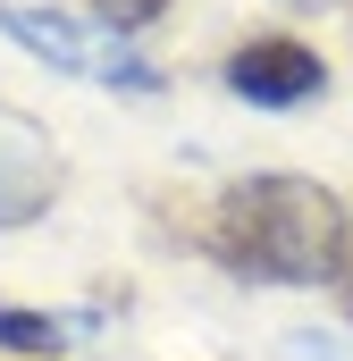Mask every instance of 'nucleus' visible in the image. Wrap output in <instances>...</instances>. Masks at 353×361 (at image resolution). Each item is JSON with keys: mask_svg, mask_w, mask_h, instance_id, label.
Listing matches in <instances>:
<instances>
[{"mask_svg": "<svg viewBox=\"0 0 353 361\" xmlns=\"http://www.w3.org/2000/svg\"><path fill=\"white\" fill-rule=\"evenodd\" d=\"M353 252V210L320 177H236L210 202V261L261 286H320Z\"/></svg>", "mask_w": 353, "mask_h": 361, "instance_id": "1", "label": "nucleus"}, {"mask_svg": "<svg viewBox=\"0 0 353 361\" xmlns=\"http://www.w3.org/2000/svg\"><path fill=\"white\" fill-rule=\"evenodd\" d=\"M320 85H328V59L303 34H253L227 51V92L253 109H303V101H320Z\"/></svg>", "mask_w": 353, "mask_h": 361, "instance_id": "2", "label": "nucleus"}, {"mask_svg": "<svg viewBox=\"0 0 353 361\" xmlns=\"http://www.w3.org/2000/svg\"><path fill=\"white\" fill-rule=\"evenodd\" d=\"M0 34L25 42V51L51 59V68H68V76H101V42H92L85 25H68L59 8H51V17H42V8H0Z\"/></svg>", "mask_w": 353, "mask_h": 361, "instance_id": "3", "label": "nucleus"}, {"mask_svg": "<svg viewBox=\"0 0 353 361\" xmlns=\"http://www.w3.org/2000/svg\"><path fill=\"white\" fill-rule=\"evenodd\" d=\"M42 202H51V152L8 126L0 135V227H25Z\"/></svg>", "mask_w": 353, "mask_h": 361, "instance_id": "4", "label": "nucleus"}, {"mask_svg": "<svg viewBox=\"0 0 353 361\" xmlns=\"http://www.w3.org/2000/svg\"><path fill=\"white\" fill-rule=\"evenodd\" d=\"M0 345L8 353H59V319H42V311H17V302H0Z\"/></svg>", "mask_w": 353, "mask_h": 361, "instance_id": "5", "label": "nucleus"}, {"mask_svg": "<svg viewBox=\"0 0 353 361\" xmlns=\"http://www.w3.org/2000/svg\"><path fill=\"white\" fill-rule=\"evenodd\" d=\"M160 8H169V0H92V17H101L109 34H143Z\"/></svg>", "mask_w": 353, "mask_h": 361, "instance_id": "6", "label": "nucleus"}, {"mask_svg": "<svg viewBox=\"0 0 353 361\" xmlns=\"http://www.w3.org/2000/svg\"><path fill=\"white\" fill-rule=\"evenodd\" d=\"M337 294H345V319H353V252H345V269H337Z\"/></svg>", "mask_w": 353, "mask_h": 361, "instance_id": "7", "label": "nucleus"}]
</instances>
